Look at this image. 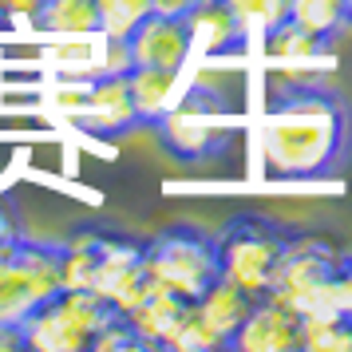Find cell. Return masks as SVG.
<instances>
[{
	"label": "cell",
	"mask_w": 352,
	"mask_h": 352,
	"mask_svg": "<svg viewBox=\"0 0 352 352\" xmlns=\"http://www.w3.org/2000/svg\"><path fill=\"white\" fill-rule=\"evenodd\" d=\"M352 139L349 107L324 83H277L261 119L265 170L285 182L329 178L344 162Z\"/></svg>",
	"instance_id": "obj_1"
},
{
	"label": "cell",
	"mask_w": 352,
	"mask_h": 352,
	"mask_svg": "<svg viewBox=\"0 0 352 352\" xmlns=\"http://www.w3.org/2000/svg\"><path fill=\"white\" fill-rule=\"evenodd\" d=\"M60 289H83L123 317L155 289L143 273V241H131L115 230L76 234L60 245Z\"/></svg>",
	"instance_id": "obj_2"
},
{
	"label": "cell",
	"mask_w": 352,
	"mask_h": 352,
	"mask_svg": "<svg viewBox=\"0 0 352 352\" xmlns=\"http://www.w3.org/2000/svg\"><path fill=\"white\" fill-rule=\"evenodd\" d=\"M155 127H159V143L175 159L202 162L230 151L234 135H238V115L230 111V103L218 87L194 83L182 96H175V103L162 111Z\"/></svg>",
	"instance_id": "obj_3"
},
{
	"label": "cell",
	"mask_w": 352,
	"mask_h": 352,
	"mask_svg": "<svg viewBox=\"0 0 352 352\" xmlns=\"http://www.w3.org/2000/svg\"><path fill=\"white\" fill-rule=\"evenodd\" d=\"M293 226L277 222V218H265V214H238L226 222L218 238V270L230 285H238L241 293L250 297H265L270 293V281L277 265H281V254L293 241Z\"/></svg>",
	"instance_id": "obj_4"
},
{
	"label": "cell",
	"mask_w": 352,
	"mask_h": 352,
	"mask_svg": "<svg viewBox=\"0 0 352 352\" xmlns=\"http://www.w3.org/2000/svg\"><path fill=\"white\" fill-rule=\"evenodd\" d=\"M143 273L159 289L182 301H198L222 270H218V238L198 226H166L143 241Z\"/></svg>",
	"instance_id": "obj_5"
},
{
	"label": "cell",
	"mask_w": 352,
	"mask_h": 352,
	"mask_svg": "<svg viewBox=\"0 0 352 352\" xmlns=\"http://www.w3.org/2000/svg\"><path fill=\"white\" fill-rule=\"evenodd\" d=\"M336 250L333 241L317 238V234H293L289 250L281 254V265L273 273L270 293L273 301L293 309L297 317H313V313H333V270H336Z\"/></svg>",
	"instance_id": "obj_6"
},
{
	"label": "cell",
	"mask_w": 352,
	"mask_h": 352,
	"mask_svg": "<svg viewBox=\"0 0 352 352\" xmlns=\"http://www.w3.org/2000/svg\"><path fill=\"white\" fill-rule=\"evenodd\" d=\"M111 309L83 293V289H60L56 297L40 301L20 320L24 349L32 352H91V340L103 329Z\"/></svg>",
	"instance_id": "obj_7"
},
{
	"label": "cell",
	"mask_w": 352,
	"mask_h": 352,
	"mask_svg": "<svg viewBox=\"0 0 352 352\" xmlns=\"http://www.w3.org/2000/svg\"><path fill=\"white\" fill-rule=\"evenodd\" d=\"M56 293H60V245L24 234L12 257L0 265V324H20L36 305Z\"/></svg>",
	"instance_id": "obj_8"
},
{
	"label": "cell",
	"mask_w": 352,
	"mask_h": 352,
	"mask_svg": "<svg viewBox=\"0 0 352 352\" xmlns=\"http://www.w3.org/2000/svg\"><path fill=\"white\" fill-rule=\"evenodd\" d=\"M56 107L76 123V127L91 131V135H123L131 131L139 119H135V107H131V91H127V76H103V72H91L87 80L72 83V91H60L56 96Z\"/></svg>",
	"instance_id": "obj_9"
},
{
	"label": "cell",
	"mask_w": 352,
	"mask_h": 352,
	"mask_svg": "<svg viewBox=\"0 0 352 352\" xmlns=\"http://www.w3.org/2000/svg\"><path fill=\"white\" fill-rule=\"evenodd\" d=\"M230 352H301V317L273 297H257Z\"/></svg>",
	"instance_id": "obj_10"
},
{
	"label": "cell",
	"mask_w": 352,
	"mask_h": 352,
	"mask_svg": "<svg viewBox=\"0 0 352 352\" xmlns=\"http://www.w3.org/2000/svg\"><path fill=\"white\" fill-rule=\"evenodd\" d=\"M123 44H127L131 67H166V72H178L186 64V56H190L186 20L162 16V12H151Z\"/></svg>",
	"instance_id": "obj_11"
},
{
	"label": "cell",
	"mask_w": 352,
	"mask_h": 352,
	"mask_svg": "<svg viewBox=\"0 0 352 352\" xmlns=\"http://www.w3.org/2000/svg\"><path fill=\"white\" fill-rule=\"evenodd\" d=\"M190 305L194 301H182V297H175V293H166V289L155 285L135 309L123 313V320L131 324L139 349H170V340H175L182 317L190 313Z\"/></svg>",
	"instance_id": "obj_12"
},
{
	"label": "cell",
	"mask_w": 352,
	"mask_h": 352,
	"mask_svg": "<svg viewBox=\"0 0 352 352\" xmlns=\"http://www.w3.org/2000/svg\"><path fill=\"white\" fill-rule=\"evenodd\" d=\"M250 309H254V297H250V293H241L238 285H230L226 277H218V281H214L198 301H194V313L214 329V336L222 340L226 349H230L234 333L241 329V320L250 317Z\"/></svg>",
	"instance_id": "obj_13"
},
{
	"label": "cell",
	"mask_w": 352,
	"mask_h": 352,
	"mask_svg": "<svg viewBox=\"0 0 352 352\" xmlns=\"http://www.w3.org/2000/svg\"><path fill=\"white\" fill-rule=\"evenodd\" d=\"M182 20H186V32H190V48L198 44V48H206L210 56L245 44V36H241V28L234 24V16L226 12L222 0H202V4L190 8Z\"/></svg>",
	"instance_id": "obj_14"
},
{
	"label": "cell",
	"mask_w": 352,
	"mask_h": 352,
	"mask_svg": "<svg viewBox=\"0 0 352 352\" xmlns=\"http://www.w3.org/2000/svg\"><path fill=\"white\" fill-rule=\"evenodd\" d=\"M175 87H178V72H166V67H131L127 91H131L135 119L139 123H159L162 111L175 103Z\"/></svg>",
	"instance_id": "obj_15"
},
{
	"label": "cell",
	"mask_w": 352,
	"mask_h": 352,
	"mask_svg": "<svg viewBox=\"0 0 352 352\" xmlns=\"http://www.w3.org/2000/svg\"><path fill=\"white\" fill-rule=\"evenodd\" d=\"M28 24L36 32L72 36V40L96 36V0H40Z\"/></svg>",
	"instance_id": "obj_16"
},
{
	"label": "cell",
	"mask_w": 352,
	"mask_h": 352,
	"mask_svg": "<svg viewBox=\"0 0 352 352\" xmlns=\"http://www.w3.org/2000/svg\"><path fill=\"white\" fill-rule=\"evenodd\" d=\"M289 24H297L301 32L317 36L329 48L336 36L352 24L349 16V0H293L289 4Z\"/></svg>",
	"instance_id": "obj_17"
},
{
	"label": "cell",
	"mask_w": 352,
	"mask_h": 352,
	"mask_svg": "<svg viewBox=\"0 0 352 352\" xmlns=\"http://www.w3.org/2000/svg\"><path fill=\"white\" fill-rule=\"evenodd\" d=\"M151 16V0H96V36L123 44Z\"/></svg>",
	"instance_id": "obj_18"
},
{
	"label": "cell",
	"mask_w": 352,
	"mask_h": 352,
	"mask_svg": "<svg viewBox=\"0 0 352 352\" xmlns=\"http://www.w3.org/2000/svg\"><path fill=\"white\" fill-rule=\"evenodd\" d=\"M301 352H352V320L336 309L301 317Z\"/></svg>",
	"instance_id": "obj_19"
},
{
	"label": "cell",
	"mask_w": 352,
	"mask_h": 352,
	"mask_svg": "<svg viewBox=\"0 0 352 352\" xmlns=\"http://www.w3.org/2000/svg\"><path fill=\"white\" fill-rule=\"evenodd\" d=\"M226 12L234 16V24L241 28V36L250 40V36H265L277 28V24H285L289 20V4L293 0H222Z\"/></svg>",
	"instance_id": "obj_20"
},
{
	"label": "cell",
	"mask_w": 352,
	"mask_h": 352,
	"mask_svg": "<svg viewBox=\"0 0 352 352\" xmlns=\"http://www.w3.org/2000/svg\"><path fill=\"white\" fill-rule=\"evenodd\" d=\"M265 52H270L273 60H313V56H320L324 52V44H320L317 36L301 32L297 24H277L270 36H265Z\"/></svg>",
	"instance_id": "obj_21"
},
{
	"label": "cell",
	"mask_w": 352,
	"mask_h": 352,
	"mask_svg": "<svg viewBox=\"0 0 352 352\" xmlns=\"http://www.w3.org/2000/svg\"><path fill=\"white\" fill-rule=\"evenodd\" d=\"M170 352H230V349L214 336V329L194 313V305H190V313L182 317L175 340H170Z\"/></svg>",
	"instance_id": "obj_22"
},
{
	"label": "cell",
	"mask_w": 352,
	"mask_h": 352,
	"mask_svg": "<svg viewBox=\"0 0 352 352\" xmlns=\"http://www.w3.org/2000/svg\"><path fill=\"white\" fill-rule=\"evenodd\" d=\"M119 349H139V340H135L127 320L119 313H111L103 320V329L96 333V340H91V352H119Z\"/></svg>",
	"instance_id": "obj_23"
},
{
	"label": "cell",
	"mask_w": 352,
	"mask_h": 352,
	"mask_svg": "<svg viewBox=\"0 0 352 352\" xmlns=\"http://www.w3.org/2000/svg\"><path fill=\"white\" fill-rule=\"evenodd\" d=\"M333 309L340 317L352 320V254L336 257V270H333Z\"/></svg>",
	"instance_id": "obj_24"
},
{
	"label": "cell",
	"mask_w": 352,
	"mask_h": 352,
	"mask_svg": "<svg viewBox=\"0 0 352 352\" xmlns=\"http://www.w3.org/2000/svg\"><path fill=\"white\" fill-rule=\"evenodd\" d=\"M20 238H24V230H20L16 210H12V202H8V198H0V265L12 257V250H16Z\"/></svg>",
	"instance_id": "obj_25"
},
{
	"label": "cell",
	"mask_w": 352,
	"mask_h": 352,
	"mask_svg": "<svg viewBox=\"0 0 352 352\" xmlns=\"http://www.w3.org/2000/svg\"><path fill=\"white\" fill-rule=\"evenodd\" d=\"M202 0H151V12H162V16H186L190 8H198Z\"/></svg>",
	"instance_id": "obj_26"
},
{
	"label": "cell",
	"mask_w": 352,
	"mask_h": 352,
	"mask_svg": "<svg viewBox=\"0 0 352 352\" xmlns=\"http://www.w3.org/2000/svg\"><path fill=\"white\" fill-rule=\"evenodd\" d=\"M20 349H24L20 324H0V352H20Z\"/></svg>",
	"instance_id": "obj_27"
},
{
	"label": "cell",
	"mask_w": 352,
	"mask_h": 352,
	"mask_svg": "<svg viewBox=\"0 0 352 352\" xmlns=\"http://www.w3.org/2000/svg\"><path fill=\"white\" fill-rule=\"evenodd\" d=\"M40 0H0V16H32Z\"/></svg>",
	"instance_id": "obj_28"
},
{
	"label": "cell",
	"mask_w": 352,
	"mask_h": 352,
	"mask_svg": "<svg viewBox=\"0 0 352 352\" xmlns=\"http://www.w3.org/2000/svg\"><path fill=\"white\" fill-rule=\"evenodd\" d=\"M349 16H352V0H349Z\"/></svg>",
	"instance_id": "obj_29"
}]
</instances>
